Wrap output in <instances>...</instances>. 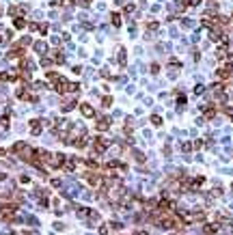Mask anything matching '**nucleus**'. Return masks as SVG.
<instances>
[{
  "instance_id": "20e7f679",
  "label": "nucleus",
  "mask_w": 233,
  "mask_h": 235,
  "mask_svg": "<svg viewBox=\"0 0 233 235\" xmlns=\"http://www.w3.org/2000/svg\"><path fill=\"white\" fill-rule=\"evenodd\" d=\"M15 26H17V28H24L26 22H24V20H15Z\"/></svg>"
},
{
  "instance_id": "f03ea898",
  "label": "nucleus",
  "mask_w": 233,
  "mask_h": 235,
  "mask_svg": "<svg viewBox=\"0 0 233 235\" xmlns=\"http://www.w3.org/2000/svg\"><path fill=\"white\" fill-rule=\"evenodd\" d=\"M35 50H37V52H46L47 46L43 43V41H39V43H35Z\"/></svg>"
},
{
  "instance_id": "39448f33",
  "label": "nucleus",
  "mask_w": 233,
  "mask_h": 235,
  "mask_svg": "<svg viewBox=\"0 0 233 235\" xmlns=\"http://www.w3.org/2000/svg\"><path fill=\"white\" fill-rule=\"evenodd\" d=\"M188 2H190V4H199L201 0H188Z\"/></svg>"
},
{
  "instance_id": "f257e3e1",
  "label": "nucleus",
  "mask_w": 233,
  "mask_h": 235,
  "mask_svg": "<svg viewBox=\"0 0 233 235\" xmlns=\"http://www.w3.org/2000/svg\"><path fill=\"white\" fill-rule=\"evenodd\" d=\"M82 114H84V117H93V108H91L89 104H82Z\"/></svg>"
},
{
  "instance_id": "7ed1b4c3",
  "label": "nucleus",
  "mask_w": 233,
  "mask_h": 235,
  "mask_svg": "<svg viewBox=\"0 0 233 235\" xmlns=\"http://www.w3.org/2000/svg\"><path fill=\"white\" fill-rule=\"evenodd\" d=\"M112 24L119 26V24H121V17H119V15H112Z\"/></svg>"
},
{
  "instance_id": "423d86ee",
  "label": "nucleus",
  "mask_w": 233,
  "mask_h": 235,
  "mask_svg": "<svg viewBox=\"0 0 233 235\" xmlns=\"http://www.w3.org/2000/svg\"><path fill=\"white\" fill-rule=\"evenodd\" d=\"M0 41H2V39H0Z\"/></svg>"
}]
</instances>
